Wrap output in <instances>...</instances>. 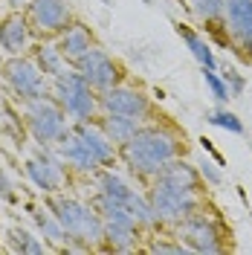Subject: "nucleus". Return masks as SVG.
I'll use <instances>...</instances> for the list:
<instances>
[{"label":"nucleus","instance_id":"obj_1","mask_svg":"<svg viewBox=\"0 0 252 255\" xmlns=\"http://www.w3.org/2000/svg\"><path fill=\"white\" fill-rule=\"evenodd\" d=\"M203 177L200 168H194L191 162L174 157L168 159L157 174L148 180V200L154 206L159 226H177L183 218H189L191 212L206 209L203 203Z\"/></svg>","mask_w":252,"mask_h":255},{"label":"nucleus","instance_id":"obj_2","mask_svg":"<svg viewBox=\"0 0 252 255\" xmlns=\"http://www.w3.org/2000/svg\"><path fill=\"white\" fill-rule=\"evenodd\" d=\"M55 151L67 162V168L79 174H96L99 168H108L119 154V148L105 136V130L96 125V119L70 122L67 133L55 142Z\"/></svg>","mask_w":252,"mask_h":255},{"label":"nucleus","instance_id":"obj_3","mask_svg":"<svg viewBox=\"0 0 252 255\" xmlns=\"http://www.w3.org/2000/svg\"><path fill=\"white\" fill-rule=\"evenodd\" d=\"M119 157L130 174L151 180L168 159L180 157V136L165 125H142L122 148Z\"/></svg>","mask_w":252,"mask_h":255},{"label":"nucleus","instance_id":"obj_4","mask_svg":"<svg viewBox=\"0 0 252 255\" xmlns=\"http://www.w3.org/2000/svg\"><path fill=\"white\" fill-rule=\"evenodd\" d=\"M47 206L61 221L70 250H96L99 244H105V221L93 203H84L79 197L58 191V194H47Z\"/></svg>","mask_w":252,"mask_h":255},{"label":"nucleus","instance_id":"obj_5","mask_svg":"<svg viewBox=\"0 0 252 255\" xmlns=\"http://www.w3.org/2000/svg\"><path fill=\"white\" fill-rule=\"evenodd\" d=\"M49 93L61 105L73 122H90L102 113L99 105V90L81 76L76 67H67L55 79H49Z\"/></svg>","mask_w":252,"mask_h":255},{"label":"nucleus","instance_id":"obj_6","mask_svg":"<svg viewBox=\"0 0 252 255\" xmlns=\"http://www.w3.org/2000/svg\"><path fill=\"white\" fill-rule=\"evenodd\" d=\"M23 119H26V130L35 139V145H55L67 133L70 128V116L61 105L55 102L52 93H44L23 105Z\"/></svg>","mask_w":252,"mask_h":255},{"label":"nucleus","instance_id":"obj_7","mask_svg":"<svg viewBox=\"0 0 252 255\" xmlns=\"http://www.w3.org/2000/svg\"><path fill=\"white\" fill-rule=\"evenodd\" d=\"M174 235L189 247L191 253H223L226 250V229L215 221L212 215H206V209L191 212L189 218L174 226Z\"/></svg>","mask_w":252,"mask_h":255},{"label":"nucleus","instance_id":"obj_8","mask_svg":"<svg viewBox=\"0 0 252 255\" xmlns=\"http://www.w3.org/2000/svg\"><path fill=\"white\" fill-rule=\"evenodd\" d=\"M3 84L23 105L38 99V96L49 93V79L41 73V67L35 64V58L29 52L26 55H12V58L3 61Z\"/></svg>","mask_w":252,"mask_h":255},{"label":"nucleus","instance_id":"obj_9","mask_svg":"<svg viewBox=\"0 0 252 255\" xmlns=\"http://www.w3.org/2000/svg\"><path fill=\"white\" fill-rule=\"evenodd\" d=\"M26 177L38 191L58 194L67 186V162L58 157L55 145H38V151L26 159Z\"/></svg>","mask_w":252,"mask_h":255},{"label":"nucleus","instance_id":"obj_10","mask_svg":"<svg viewBox=\"0 0 252 255\" xmlns=\"http://www.w3.org/2000/svg\"><path fill=\"white\" fill-rule=\"evenodd\" d=\"M26 17L32 23V32H38L41 38L44 35L58 38L61 32H67L76 23L73 6L67 0H29L26 3Z\"/></svg>","mask_w":252,"mask_h":255},{"label":"nucleus","instance_id":"obj_11","mask_svg":"<svg viewBox=\"0 0 252 255\" xmlns=\"http://www.w3.org/2000/svg\"><path fill=\"white\" fill-rule=\"evenodd\" d=\"M99 105H102V113H122V116L139 119V122L151 119V113H154L151 99L136 87H127V84H116V87L102 90Z\"/></svg>","mask_w":252,"mask_h":255},{"label":"nucleus","instance_id":"obj_12","mask_svg":"<svg viewBox=\"0 0 252 255\" xmlns=\"http://www.w3.org/2000/svg\"><path fill=\"white\" fill-rule=\"evenodd\" d=\"M76 70H79L84 79L93 84L96 90L102 93V90H108V87H116V84H122L125 79V70H122V64L113 58L111 52H105L102 47H93L84 58L73 64Z\"/></svg>","mask_w":252,"mask_h":255},{"label":"nucleus","instance_id":"obj_13","mask_svg":"<svg viewBox=\"0 0 252 255\" xmlns=\"http://www.w3.org/2000/svg\"><path fill=\"white\" fill-rule=\"evenodd\" d=\"M32 49V23L26 12H6L0 15V52L6 58L12 55H26Z\"/></svg>","mask_w":252,"mask_h":255},{"label":"nucleus","instance_id":"obj_14","mask_svg":"<svg viewBox=\"0 0 252 255\" xmlns=\"http://www.w3.org/2000/svg\"><path fill=\"white\" fill-rule=\"evenodd\" d=\"M29 209V218L35 223V229L41 232V238L47 241V247L52 250H70V241H67V232H64L61 221L55 218V212L44 203V206H35V203H26Z\"/></svg>","mask_w":252,"mask_h":255},{"label":"nucleus","instance_id":"obj_15","mask_svg":"<svg viewBox=\"0 0 252 255\" xmlns=\"http://www.w3.org/2000/svg\"><path fill=\"white\" fill-rule=\"evenodd\" d=\"M55 44H58V49H61V55L67 58V64L73 67L79 58H84V55L96 47V38L84 23H73L67 32H61V35L55 38Z\"/></svg>","mask_w":252,"mask_h":255},{"label":"nucleus","instance_id":"obj_16","mask_svg":"<svg viewBox=\"0 0 252 255\" xmlns=\"http://www.w3.org/2000/svg\"><path fill=\"white\" fill-rule=\"evenodd\" d=\"M96 125L105 130V136H108L116 148H122V145L142 128V122L139 119H130V116H122V113H99V116H96Z\"/></svg>","mask_w":252,"mask_h":255},{"label":"nucleus","instance_id":"obj_17","mask_svg":"<svg viewBox=\"0 0 252 255\" xmlns=\"http://www.w3.org/2000/svg\"><path fill=\"white\" fill-rule=\"evenodd\" d=\"M226 29L238 44L252 35V0H226Z\"/></svg>","mask_w":252,"mask_h":255},{"label":"nucleus","instance_id":"obj_18","mask_svg":"<svg viewBox=\"0 0 252 255\" xmlns=\"http://www.w3.org/2000/svg\"><path fill=\"white\" fill-rule=\"evenodd\" d=\"M29 55L35 58V64L41 67V73H44L47 79H55L58 73H64V70L70 67L55 41H38V44H32Z\"/></svg>","mask_w":252,"mask_h":255},{"label":"nucleus","instance_id":"obj_19","mask_svg":"<svg viewBox=\"0 0 252 255\" xmlns=\"http://www.w3.org/2000/svg\"><path fill=\"white\" fill-rule=\"evenodd\" d=\"M177 32H180V38L186 41V47L191 49V55L197 58V64L203 67V70H218V58H215V52H212V47H209V41H206L200 32H194L191 26H177Z\"/></svg>","mask_w":252,"mask_h":255},{"label":"nucleus","instance_id":"obj_20","mask_svg":"<svg viewBox=\"0 0 252 255\" xmlns=\"http://www.w3.org/2000/svg\"><path fill=\"white\" fill-rule=\"evenodd\" d=\"M105 244L113 253H130L139 244V226H125V223H105Z\"/></svg>","mask_w":252,"mask_h":255},{"label":"nucleus","instance_id":"obj_21","mask_svg":"<svg viewBox=\"0 0 252 255\" xmlns=\"http://www.w3.org/2000/svg\"><path fill=\"white\" fill-rule=\"evenodd\" d=\"M6 241H9V250H12V253L44 255V250H49L47 241H41L35 232H32V229H26V226H9Z\"/></svg>","mask_w":252,"mask_h":255},{"label":"nucleus","instance_id":"obj_22","mask_svg":"<svg viewBox=\"0 0 252 255\" xmlns=\"http://www.w3.org/2000/svg\"><path fill=\"white\" fill-rule=\"evenodd\" d=\"M191 9L197 12V17L206 26L212 29L226 26V0H191Z\"/></svg>","mask_w":252,"mask_h":255},{"label":"nucleus","instance_id":"obj_23","mask_svg":"<svg viewBox=\"0 0 252 255\" xmlns=\"http://www.w3.org/2000/svg\"><path fill=\"white\" fill-rule=\"evenodd\" d=\"M206 119H209V125H218L223 130H229V133H244V122L232 111H223L221 108V111H212Z\"/></svg>","mask_w":252,"mask_h":255},{"label":"nucleus","instance_id":"obj_24","mask_svg":"<svg viewBox=\"0 0 252 255\" xmlns=\"http://www.w3.org/2000/svg\"><path fill=\"white\" fill-rule=\"evenodd\" d=\"M203 79H206L209 90H212V96H215L218 102H229V99H232V93H229V87H226L223 76H218L215 70H203Z\"/></svg>","mask_w":252,"mask_h":255},{"label":"nucleus","instance_id":"obj_25","mask_svg":"<svg viewBox=\"0 0 252 255\" xmlns=\"http://www.w3.org/2000/svg\"><path fill=\"white\" fill-rule=\"evenodd\" d=\"M0 200L3 203H20V197H17V186H15V180L9 177V171L0 165Z\"/></svg>","mask_w":252,"mask_h":255},{"label":"nucleus","instance_id":"obj_26","mask_svg":"<svg viewBox=\"0 0 252 255\" xmlns=\"http://www.w3.org/2000/svg\"><path fill=\"white\" fill-rule=\"evenodd\" d=\"M197 165H200V177H203L209 186H221L223 183V174H221V168H218V162H212V159L203 157Z\"/></svg>","mask_w":252,"mask_h":255},{"label":"nucleus","instance_id":"obj_27","mask_svg":"<svg viewBox=\"0 0 252 255\" xmlns=\"http://www.w3.org/2000/svg\"><path fill=\"white\" fill-rule=\"evenodd\" d=\"M223 81H226V87H229V93L232 96H241L244 90H247V79L238 76L235 70H226V73H223Z\"/></svg>","mask_w":252,"mask_h":255},{"label":"nucleus","instance_id":"obj_28","mask_svg":"<svg viewBox=\"0 0 252 255\" xmlns=\"http://www.w3.org/2000/svg\"><path fill=\"white\" fill-rule=\"evenodd\" d=\"M151 253H171V255H180V253H189V247L180 241V244H168V241H154L151 244Z\"/></svg>","mask_w":252,"mask_h":255},{"label":"nucleus","instance_id":"obj_29","mask_svg":"<svg viewBox=\"0 0 252 255\" xmlns=\"http://www.w3.org/2000/svg\"><path fill=\"white\" fill-rule=\"evenodd\" d=\"M241 49L247 52V58H252V35L247 38V41H241Z\"/></svg>","mask_w":252,"mask_h":255},{"label":"nucleus","instance_id":"obj_30","mask_svg":"<svg viewBox=\"0 0 252 255\" xmlns=\"http://www.w3.org/2000/svg\"><path fill=\"white\" fill-rule=\"evenodd\" d=\"M6 3H9V9H26L29 0H6Z\"/></svg>","mask_w":252,"mask_h":255},{"label":"nucleus","instance_id":"obj_31","mask_svg":"<svg viewBox=\"0 0 252 255\" xmlns=\"http://www.w3.org/2000/svg\"><path fill=\"white\" fill-rule=\"evenodd\" d=\"M0 81H3V61H0Z\"/></svg>","mask_w":252,"mask_h":255}]
</instances>
